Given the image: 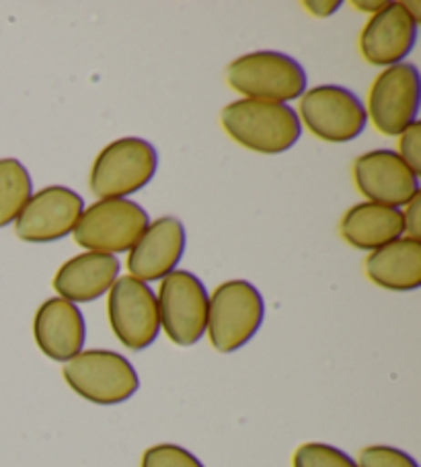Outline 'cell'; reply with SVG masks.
I'll use <instances>...</instances> for the list:
<instances>
[{
	"mask_svg": "<svg viewBox=\"0 0 421 467\" xmlns=\"http://www.w3.org/2000/svg\"><path fill=\"white\" fill-rule=\"evenodd\" d=\"M221 122L234 142L262 155H280L294 147L303 124L288 103L237 99L222 109Z\"/></svg>",
	"mask_w": 421,
	"mask_h": 467,
	"instance_id": "1",
	"label": "cell"
},
{
	"mask_svg": "<svg viewBox=\"0 0 421 467\" xmlns=\"http://www.w3.org/2000/svg\"><path fill=\"white\" fill-rule=\"evenodd\" d=\"M226 80L245 99L288 103L306 91V70L293 56L262 50L241 56L226 68Z\"/></svg>",
	"mask_w": 421,
	"mask_h": 467,
	"instance_id": "2",
	"label": "cell"
},
{
	"mask_svg": "<svg viewBox=\"0 0 421 467\" xmlns=\"http://www.w3.org/2000/svg\"><path fill=\"white\" fill-rule=\"evenodd\" d=\"M265 317L262 293L247 280H229L214 288L208 305L206 332L214 350L231 354L253 340Z\"/></svg>",
	"mask_w": 421,
	"mask_h": 467,
	"instance_id": "3",
	"label": "cell"
},
{
	"mask_svg": "<svg viewBox=\"0 0 421 467\" xmlns=\"http://www.w3.org/2000/svg\"><path fill=\"white\" fill-rule=\"evenodd\" d=\"M68 388L97 406L124 404L140 388L136 368L113 350H83L62 368Z\"/></svg>",
	"mask_w": 421,
	"mask_h": 467,
	"instance_id": "4",
	"label": "cell"
},
{
	"mask_svg": "<svg viewBox=\"0 0 421 467\" xmlns=\"http://www.w3.org/2000/svg\"><path fill=\"white\" fill-rule=\"evenodd\" d=\"M159 167V152L144 139H118L97 155L91 169V192L101 200L128 198L149 185Z\"/></svg>",
	"mask_w": 421,
	"mask_h": 467,
	"instance_id": "5",
	"label": "cell"
},
{
	"mask_svg": "<svg viewBox=\"0 0 421 467\" xmlns=\"http://www.w3.org/2000/svg\"><path fill=\"white\" fill-rule=\"evenodd\" d=\"M149 224V213L140 204L109 198L85 208L72 235L87 252L113 255L129 252Z\"/></svg>",
	"mask_w": 421,
	"mask_h": 467,
	"instance_id": "6",
	"label": "cell"
},
{
	"mask_svg": "<svg viewBox=\"0 0 421 467\" xmlns=\"http://www.w3.org/2000/svg\"><path fill=\"white\" fill-rule=\"evenodd\" d=\"M159 319L177 346L198 344L206 334L210 296L201 280L188 270H175L160 280Z\"/></svg>",
	"mask_w": 421,
	"mask_h": 467,
	"instance_id": "7",
	"label": "cell"
},
{
	"mask_svg": "<svg viewBox=\"0 0 421 467\" xmlns=\"http://www.w3.org/2000/svg\"><path fill=\"white\" fill-rule=\"evenodd\" d=\"M298 116L317 139L339 144L358 139L368 124L364 103L350 88L339 85H319L304 91Z\"/></svg>",
	"mask_w": 421,
	"mask_h": 467,
	"instance_id": "8",
	"label": "cell"
},
{
	"mask_svg": "<svg viewBox=\"0 0 421 467\" xmlns=\"http://www.w3.org/2000/svg\"><path fill=\"white\" fill-rule=\"evenodd\" d=\"M108 293V317L118 340L134 352L155 344L160 332L155 291L132 276H121Z\"/></svg>",
	"mask_w": 421,
	"mask_h": 467,
	"instance_id": "9",
	"label": "cell"
},
{
	"mask_svg": "<svg viewBox=\"0 0 421 467\" xmlns=\"http://www.w3.org/2000/svg\"><path fill=\"white\" fill-rule=\"evenodd\" d=\"M419 95L421 83L416 64H395L380 72L372 83L366 116L378 132L399 136L417 122Z\"/></svg>",
	"mask_w": 421,
	"mask_h": 467,
	"instance_id": "10",
	"label": "cell"
},
{
	"mask_svg": "<svg viewBox=\"0 0 421 467\" xmlns=\"http://www.w3.org/2000/svg\"><path fill=\"white\" fill-rule=\"evenodd\" d=\"M85 202L77 192L64 185H50L36 192L15 221V235L27 244H52L75 231Z\"/></svg>",
	"mask_w": 421,
	"mask_h": 467,
	"instance_id": "11",
	"label": "cell"
},
{
	"mask_svg": "<svg viewBox=\"0 0 421 467\" xmlns=\"http://www.w3.org/2000/svg\"><path fill=\"white\" fill-rule=\"evenodd\" d=\"M354 180L368 202L401 208L419 194V177L395 150L364 152L354 163Z\"/></svg>",
	"mask_w": 421,
	"mask_h": 467,
	"instance_id": "12",
	"label": "cell"
},
{
	"mask_svg": "<svg viewBox=\"0 0 421 467\" xmlns=\"http://www.w3.org/2000/svg\"><path fill=\"white\" fill-rule=\"evenodd\" d=\"M185 252V227L175 216L150 223L128 252V272L140 283H157L177 270Z\"/></svg>",
	"mask_w": 421,
	"mask_h": 467,
	"instance_id": "13",
	"label": "cell"
},
{
	"mask_svg": "<svg viewBox=\"0 0 421 467\" xmlns=\"http://www.w3.org/2000/svg\"><path fill=\"white\" fill-rule=\"evenodd\" d=\"M419 23L409 17L403 3H388L383 11L372 15L360 34L364 60L375 67H395L411 54L417 42Z\"/></svg>",
	"mask_w": 421,
	"mask_h": 467,
	"instance_id": "14",
	"label": "cell"
},
{
	"mask_svg": "<svg viewBox=\"0 0 421 467\" xmlns=\"http://www.w3.org/2000/svg\"><path fill=\"white\" fill-rule=\"evenodd\" d=\"M37 348L56 362H68L83 352L87 340L85 317L75 303L62 296L39 305L34 319Z\"/></svg>",
	"mask_w": 421,
	"mask_h": 467,
	"instance_id": "15",
	"label": "cell"
},
{
	"mask_svg": "<svg viewBox=\"0 0 421 467\" xmlns=\"http://www.w3.org/2000/svg\"><path fill=\"white\" fill-rule=\"evenodd\" d=\"M119 260L109 254H78L60 265L54 288L70 303H91L109 291L119 274Z\"/></svg>",
	"mask_w": 421,
	"mask_h": 467,
	"instance_id": "16",
	"label": "cell"
},
{
	"mask_svg": "<svg viewBox=\"0 0 421 467\" xmlns=\"http://www.w3.org/2000/svg\"><path fill=\"white\" fill-rule=\"evenodd\" d=\"M366 274L385 291H417L421 286V241L399 237L375 249L366 257Z\"/></svg>",
	"mask_w": 421,
	"mask_h": 467,
	"instance_id": "17",
	"label": "cell"
},
{
	"mask_svg": "<svg viewBox=\"0 0 421 467\" xmlns=\"http://www.w3.org/2000/svg\"><path fill=\"white\" fill-rule=\"evenodd\" d=\"M339 231L352 247L375 252L405 235L403 211L375 202L355 204L344 214Z\"/></svg>",
	"mask_w": 421,
	"mask_h": 467,
	"instance_id": "18",
	"label": "cell"
},
{
	"mask_svg": "<svg viewBox=\"0 0 421 467\" xmlns=\"http://www.w3.org/2000/svg\"><path fill=\"white\" fill-rule=\"evenodd\" d=\"M31 196L34 183L27 167L17 159H0V229L17 221Z\"/></svg>",
	"mask_w": 421,
	"mask_h": 467,
	"instance_id": "19",
	"label": "cell"
},
{
	"mask_svg": "<svg viewBox=\"0 0 421 467\" xmlns=\"http://www.w3.org/2000/svg\"><path fill=\"white\" fill-rule=\"evenodd\" d=\"M293 467H358V463L327 442H304L294 451Z\"/></svg>",
	"mask_w": 421,
	"mask_h": 467,
	"instance_id": "20",
	"label": "cell"
},
{
	"mask_svg": "<svg viewBox=\"0 0 421 467\" xmlns=\"http://www.w3.org/2000/svg\"><path fill=\"white\" fill-rule=\"evenodd\" d=\"M140 467H204V463L191 451L173 442H163L144 451Z\"/></svg>",
	"mask_w": 421,
	"mask_h": 467,
	"instance_id": "21",
	"label": "cell"
},
{
	"mask_svg": "<svg viewBox=\"0 0 421 467\" xmlns=\"http://www.w3.org/2000/svg\"><path fill=\"white\" fill-rule=\"evenodd\" d=\"M358 467H419L416 459L409 453L388 447V445H372L360 451Z\"/></svg>",
	"mask_w": 421,
	"mask_h": 467,
	"instance_id": "22",
	"label": "cell"
},
{
	"mask_svg": "<svg viewBox=\"0 0 421 467\" xmlns=\"http://www.w3.org/2000/svg\"><path fill=\"white\" fill-rule=\"evenodd\" d=\"M403 163L419 177L421 173V122H413L407 130L399 134V152Z\"/></svg>",
	"mask_w": 421,
	"mask_h": 467,
	"instance_id": "23",
	"label": "cell"
},
{
	"mask_svg": "<svg viewBox=\"0 0 421 467\" xmlns=\"http://www.w3.org/2000/svg\"><path fill=\"white\" fill-rule=\"evenodd\" d=\"M419 211H421V194H417L416 198H413L409 204H405V213H403L405 237H411V239H419L421 237Z\"/></svg>",
	"mask_w": 421,
	"mask_h": 467,
	"instance_id": "24",
	"label": "cell"
},
{
	"mask_svg": "<svg viewBox=\"0 0 421 467\" xmlns=\"http://www.w3.org/2000/svg\"><path fill=\"white\" fill-rule=\"evenodd\" d=\"M304 9L314 15V17H331V15L342 9V0H325V3H321V0H306Z\"/></svg>",
	"mask_w": 421,
	"mask_h": 467,
	"instance_id": "25",
	"label": "cell"
},
{
	"mask_svg": "<svg viewBox=\"0 0 421 467\" xmlns=\"http://www.w3.org/2000/svg\"><path fill=\"white\" fill-rule=\"evenodd\" d=\"M386 5L388 3H385V0H376V3H366V0H354V3H352L354 9L364 11V13H372V15H376L378 11H383Z\"/></svg>",
	"mask_w": 421,
	"mask_h": 467,
	"instance_id": "26",
	"label": "cell"
}]
</instances>
